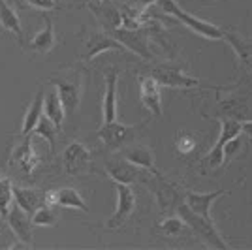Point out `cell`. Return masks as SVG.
I'll list each match as a JSON object with an SVG mask.
<instances>
[{"mask_svg":"<svg viewBox=\"0 0 252 250\" xmlns=\"http://www.w3.org/2000/svg\"><path fill=\"white\" fill-rule=\"evenodd\" d=\"M43 113L57 125L59 130L63 128L66 111H64L63 102H61V96L57 93V89H51V93H45V96H43Z\"/></svg>","mask_w":252,"mask_h":250,"instance_id":"603a6c76","label":"cell"},{"mask_svg":"<svg viewBox=\"0 0 252 250\" xmlns=\"http://www.w3.org/2000/svg\"><path fill=\"white\" fill-rule=\"evenodd\" d=\"M13 203V185L10 179L0 177V215L6 217Z\"/></svg>","mask_w":252,"mask_h":250,"instance_id":"f1b7e54d","label":"cell"},{"mask_svg":"<svg viewBox=\"0 0 252 250\" xmlns=\"http://www.w3.org/2000/svg\"><path fill=\"white\" fill-rule=\"evenodd\" d=\"M194 145H196V141H194L192 136H179L175 149H177V153H181V155H189V153H192Z\"/></svg>","mask_w":252,"mask_h":250,"instance_id":"4dcf8cb0","label":"cell"},{"mask_svg":"<svg viewBox=\"0 0 252 250\" xmlns=\"http://www.w3.org/2000/svg\"><path fill=\"white\" fill-rule=\"evenodd\" d=\"M177 217L183 219V222L189 226L190 231H194L196 235L203 237L211 247L228 249V243L222 239V235L219 233V229L215 228V224L209 222V220H205L203 217H200V215H196L194 211H190V209L187 207V203L177 205Z\"/></svg>","mask_w":252,"mask_h":250,"instance_id":"7a4b0ae2","label":"cell"},{"mask_svg":"<svg viewBox=\"0 0 252 250\" xmlns=\"http://www.w3.org/2000/svg\"><path fill=\"white\" fill-rule=\"evenodd\" d=\"M57 45V34H55V27L51 21H45L43 31H40L36 36H32L31 47L32 51H36L38 55H47L53 47Z\"/></svg>","mask_w":252,"mask_h":250,"instance_id":"cb8c5ba5","label":"cell"},{"mask_svg":"<svg viewBox=\"0 0 252 250\" xmlns=\"http://www.w3.org/2000/svg\"><path fill=\"white\" fill-rule=\"evenodd\" d=\"M111 36L115 38L117 42L121 43L128 53L137 55L145 61H155V55L151 49V40H149L145 29H123L119 27L111 32Z\"/></svg>","mask_w":252,"mask_h":250,"instance_id":"3957f363","label":"cell"},{"mask_svg":"<svg viewBox=\"0 0 252 250\" xmlns=\"http://www.w3.org/2000/svg\"><path fill=\"white\" fill-rule=\"evenodd\" d=\"M228 190H215V192H194V190H187L185 192V203L190 211H194L196 215L203 217L205 220L213 222L211 217V207L213 203L222 196H228Z\"/></svg>","mask_w":252,"mask_h":250,"instance_id":"4fadbf2b","label":"cell"},{"mask_svg":"<svg viewBox=\"0 0 252 250\" xmlns=\"http://www.w3.org/2000/svg\"><path fill=\"white\" fill-rule=\"evenodd\" d=\"M136 128H139V126L123 125L119 121H111V123H102L96 136L107 149L117 151V149H121V147H125L126 143L132 141V137L136 134Z\"/></svg>","mask_w":252,"mask_h":250,"instance_id":"ba28073f","label":"cell"},{"mask_svg":"<svg viewBox=\"0 0 252 250\" xmlns=\"http://www.w3.org/2000/svg\"><path fill=\"white\" fill-rule=\"evenodd\" d=\"M119 68L111 66L105 72V93L102 100V123H111L117 121V85H119Z\"/></svg>","mask_w":252,"mask_h":250,"instance_id":"2e32d148","label":"cell"},{"mask_svg":"<svg viewBox=\"0 0 252 250\" xmlns=\"http://www.w3.org/2000/svg\"><path fill=\"white\" fill-rule=\"evenodd\" d=\"M6 220H8V226H10V229L13 231V235L17 239L23 241L29 247L34 245V237H32V226H34L32 224V217L27 211H23L15 201L11 203L10 211L6 215Z\"/></svg>","mask_w":252,"mask_h":250,"instance_id":"7c38bea8","label":"cell"},{"mask_svg":"<svg viewBox=\"0 0 252 250\" xmlns=\"http://www.w3.org/2000/svg\"><path fill=\"white\" fill-rule=\"evenodd\" d=\"M13 201L32 217V213H34L36 209L45 205V192H40V190H36V188L13 187Z\"/></svg>","mask_w":252,"mask_h":250,"instance_id":"d6986e66","label":"cell"},{"mask_svg":"<svg viewBox=\"0 0 252 250\" xmlns=\"http://www.w3.org/2000/svg\"><path fill=\"white\" fill-rule=\"evenodd\" d=\"M224 40L233 47L235 55L239 57V61L252 68V42H247L243 38H237L230 31H224Z\"/></svg>","mask_w":252,"mask_h":250,"instance_id":"d4e9b609","label":"cell"},{"mask_svg":"<svg viewBox=\"0 0 252 250\" xmlns=\"http://www.w3.org/2000/svg\"><path fill=\"white\" fill-rule=\"evenodd\" d=\"M43 96H45V91L40 89L38 94L32 98L31 105L27 107L25 111V117H23V125H21V136H31L34 132L36 125L40 123L43 115Z\"/></svg>","mask_w":252,"mask_h":250,"instance_id":"44dd1931","label":"cell"},{"mask_svg":"<svg viewBox=\"0 0 252 250\" xmlns=\"http://www.w3.org/2000/svg\"><path fill=\"white\" fill-rule=\"evenodd\" d=\"M185 229H189V226L183 222L181 217H169L166 219L162 224H160V231H162V235H166V237H179V235H183L185 233Z\"/></svg>","mask_w":252,"mask_h":250,"instance_id":"83f0119b","label":"cell"},{"mask_svg":"<svg viewBox=\"0 0 252 250\" xmlns=\"http://www.w3.org/2000/svg\"><path fill=\"white\" fill-rule=\"evenodd\" d=\"M115 188H117V205L113 215L105 222V228L107 229L121 228L126 220L132 217V213L136 209V194L132 190V185L115 183Z\"/></svg>","mask_w":252,"mask_h":250,"instance_id":"52a82bcc","label":"cell"},{"mask_svg":"<svg viewBox=\"0 0 252 250\" xmlns=\"http://www.w3.org/2000/svg\"><path fill=\"white\" fill-rule=\"evenodd\" d=\"M241 132L245 136L252 137V121H243L241 123Z\"/></svg>","mask_w":252,"mask_h":250,"instance_id":"d6a6232c","label":"cell"},{"mask_svg":"<svg viewBox=\"0 0 252 250\" xmlns=\"http://www.w3.org/2000/svg\"><path fill=\"white\" fill-rule=\"evenodd\" d=\"M139 102L153 117H162V96H160V83L153 75H139Z\"/></svg>","mask_w":252,"mask_h":250,"instance_id":"30bf717a","label":"cell"},{"mask_svg":"<svg viewBox=\"0 0 252 250\" xmlns=\"http://www.w3.org/2000/svg\"><path fill=\"white\" fill-rule=\"evenodd\" d=\"M158 8H160L162 13L171 15L173 19L183 23L187 29L196 32L198 36L205 38V40H211V42H220V40H224V31L222 29H219L217 25H213L209 21H203L200 17L189 13V11H185L175 0H158Z\"/></svg>","mask_w":252,"mask_h":250,"instance_id":"6da1fadb","label":"cell"},{"mask_svg":"<svg viewBox=\"0 0 252 250\" xmlns=\"http://www.w3.org/2000/svg\"><path fill=\"white\" fill-rule=\"evenodd\" d=\"M32 224L40 228H53L57 226V215L53 213L49 205H42L32 213Z\"/></svg>","mask_w":252,"mask_h":250,"instance_id":"4316f807","label":"cell"},{"mask_svg":"<svg viewBox=\"0 0 252 250\" xmlns=\"http://www.w3.org/2000/svg\"><path fill=\"white\" fill-rule=\"evenodd\" d=\"M23 2H25L27 6L36 8V10H40V11H51L59 8V2H57V0H23Z\"/></svg>","mask_w":252,"mask_h":250,"instance_id":"f546056e","label":"cell"},{"mask_svg":"<svg viewBox=\"0 0 252 250\" xmlns=\"http://www.w3.org/2000/svg\"><path fill=\"white\" fill-rule=\"evenodd\" d=\"M107 51H126L121 43L117 42L115 38L105 31H96L91 32L87 38L83 40V45H81V55L79 59L89 62V61H94L96 57H100L102 53Z\"/></svg>","mask_w":252,"mask_h":250,"instance_id":"8992f818","label":"cell"},{"mask_svg":"<svg viewBox=\"0 0 252 250\" xmlns=\"http://www.w3.org/2000/svg\"><path fill=\"white\" fill-rule=\"evenodd\" d=\"M105 173L115 183L134 185L139 181V175H143V169L130 164L126 158H123V160H107L105 162Z\"/></svg>","mask_w":252,"mask_h":250,"instance_id":"e0dca14e","label":"cell"},{"mask_svg":"<svg viewBox=\"0 0 252 250\" xmlns=\"http://www.w3.org/2000/svg\"><path fill=\"white\" fill-rule=\"evenodd\" d=\"M125 158L130 162V164H134V166L141 167V169H145L149 173H158L157 166H155V155H153V151L145 145H132L128 147L125 151Z\"/></svg>","mask_w":252,"mask_h":250,"instance_id":"ffe728a7","label":"cell"},{"mask_svg":"<svg viewBox=\"0 0 252 250\" xmlns=\"http://www.w3.org/2000/svg\"><path fill=\"white\" fill-rule=\"evenodd\" d=\"M149 75H153L160 87H168V89H198L201 85L200 79L185 73L181 68L169 62L155 64V68L149 70Z\"/></svg>","mask_w":252,"mask_h":250,"instance_id":"277c9868","label":"cell"},{"mask_svg":"<svg viewBox=\"0 0 252 250\" xmlns=\"http://www.w3.org/2000/svg\"><path fill=\"white\" fill-rule=\"evenodd\" d=\"M61 96V102L66 111V117H72L77 111L83 96V81L81 75H75L74 79H53L51 81Z\"/></svg>","mask_w":252,"mask_h":250,"instance_id":"9c48e42d","label":"cell"},{"mask_svg":"<svg viewBox=\"0 0 252 250\" xmlns=\"http://www.w3.org/2000/svg\"><path fill=\"white\" fill-rule=\"evenodd\" d=\"M91 162V151L89 147L81 141H72L70 145L64 149L63 153V164L68 175H77L81 173L87 164Z\"/></svg>","mask_w":252,"mask_h":250,"instance_id":"9a60e30c","label":"cell"},{"mask_svg":"<svg viewBox=\"0 0 252 250\" xmlns=\"http://www.w3.org/2000/svg\"><path fill=\"white\" fill-rule=\"evenodd\" d=\"M155 4H158V0H139V8H137V10L143 13V11L147 10V8L155 6Z\"/></svg>","mask_w":252,"mask_h":250,"instance_id":"1f68e13d","label":"cell"},{"mask_svg":"<svg viewBox=\"0 0 252 250\" xmlns=\"http://www.w3.org/2000/svg\"><path fill=\"white\" fill-rule=\"evenodd\" d=\"M45 205H59L64 209H77V211H89L85 199L75 188H61L55 192H45Z\"/></svg>","mask_w":252,"mask_h":250,"instance_id":"ac0fdd59","label":"cell"},{"mask_svg":"<svg viewBox=\"0 0 252 250\" xmlns=\"http://www.w3.org/2000/svg\"><path fill=\"white\" fill-rule=\"evenodd\" d=\"M0 27H2L4 31L11 32V34H13V36L19 40V43L23 45L21 21H19V17H17L15 10L11 8L6 0H0Z\"/></svg>","mask_w":252,"mask_h":250,"instance_id":"7402d4cb","label":"cell"},{"mask_svg":"<svg viewBox=\"0 0 252 250\" xmlns=\"http://www.w3.org/2000/svg\"><path fill=\"white\" fill-rule=\"evenodd\" d=\"M89 8H91L93 15H94L98 25H100V31H105L111 34L115 29H119L123 25L121 10L117 6H113L109 0H91Z\"/></svg>","mask_w":252,"mask_h":250,"instance_id":"8fae6325","label":"cell"},{"mask_svg":"<svg viewBox=\"0 0 252 250\" xmlns=\"http://www.w3.org/2000/svg\"><path fill=\"white\" fill-rule=\"evenodd\" d=\"M11 164L17 166L25 175H32L34 169L40 164V158L34 151L32 145V134L31 136H21V141L15 145L11 153Z\"/></svg>","mask_w":252,"mask_h":250,"instance_id":"5bb4252c","label":"cell"},{"mask_svg":"<svg viewBox=\"0 0 252 250\" xmlns=\"http://www.w3.org/2000/svg\"><path fill=\"white\" fill-rule=\"evenodd\" d=\"M34 136H40L43 137L49 145H55V141H57V134H59V128H57V125L53 123L51 119L47 117V115L43 113L42 119H40V123L36 125V128H34V132H32Z\"/></svg>","mask_w":252,"mask_h":250,"instance_id":"484cf974","label":"cell"},{"mask_svg":"<svg viewBox=\"0 0 252 250\" xmlns=\"http://www.w3.org/2000/svg\"><path fill=\"white\" fill-rule=\"evenodd\" d=\"M220 121V134H219V139H217V143L213 145L209 153H207V156H205V162H207V166L211 169H217V167H220L224 164V147L228 141H231L233 137H239L243 134L241 132V121H235V119H226V117H222L219 119Z\"/></svg>","mask_w":252,"mask_h":250,"instance_id":"5b68a950","label":"cell"}]
</instances>
